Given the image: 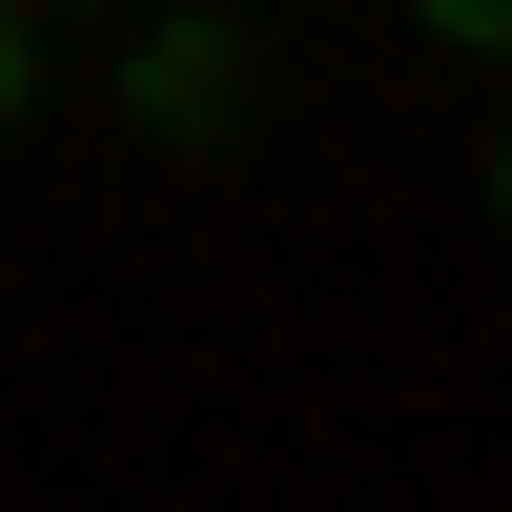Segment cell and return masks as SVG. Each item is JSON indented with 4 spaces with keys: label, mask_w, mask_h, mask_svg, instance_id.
Returning a JSON list of instances; mask_svg holds the SVG:
<instances>
[{
    "label": "cell",
    "mask_w": 512,
    "mask_h": 512,
    "mask_svg": "<svg viewBox=\"0 0 512 512\" xmlns=\"http://www.w3.org/2000/svg\"><path fill=\"white\" fill-rule=\"evenodd\" d=\"M410 21H431L451 62H492V21H512V0H410Z\"/></svg>",
    "instance_id": "obj_2"
},
{
    "label": "cell",
    "mask_w": 512,
    "mask_h": 512,
    "mask_svg": "<svg viewBox=\"0 0 512 512\" xmlns=\"http://www.w3.org/2000/svg\"><path fill=\"white\" fill-rule=\"evenodd\" d=\"M205 103H246V41L226 21H144V123H205Z\"/></svg>",
    "instance_id": "obj_1"
},
{
    "label": "cell",
    "mask_w": 512,
    "mask_h": 512,
    "mask_svg": "<svg viewBox=\"0 0 512 512\" xmlns=\"http://www.w3.org/2000/svg\"><path fill=\"white\" fill-rule=\"evenodd\" d=\"M21 103H41V21L0 0V123H21Z\"/></svg>",
    "instance_id": "obj_3"
}]
</instances>
